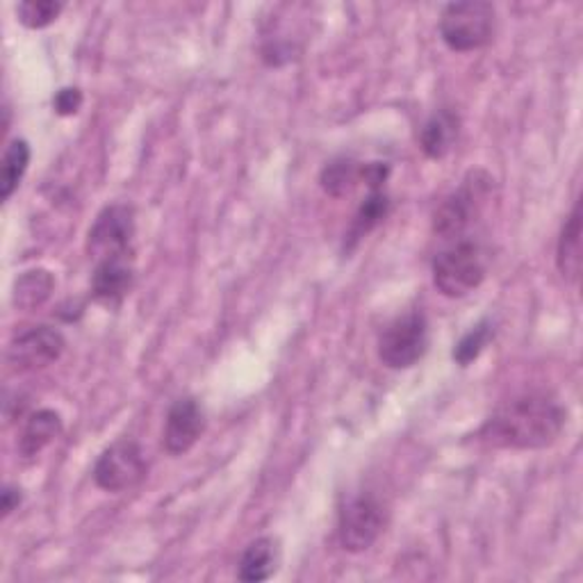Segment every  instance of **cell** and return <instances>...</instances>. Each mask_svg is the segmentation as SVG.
<instances>
[{
  "mask_svg": "<svg viewBox=\"0 0 583 583\" xmlns=\"http://www.w3.org/2000/svg\"><path fill=\"white\" fill-rule=\"evenodd\" d=\"M567 422L565 408L550 395L531 393L497 408L478 431V441L495 449H543L556 443Z\"/></svg>",
  "mask_w": 583,
  "mask_h": 583,
  "instance_id": "1",
  "label": "cell"
},
{
  "mask_svg": "<svg viewBox=\"0 0 583 583\" xmlns=\"http://www.w3.org/2000/svg\"><path fill=\"white\" fill-rule=\"evenodd\" d=\"M488 274V256L474 239L461 237L449 241L433 260V285L447 299H463L474 292Z\"/></svg>",
  "mask_w": 583,
  "mask_h": 583,
  "instance_id": "2",
  "label": "cell"
},
{
  "mask_svg": "<svg viewBox=\"0 0 583 583\" xmlns=\"http://www.w3.org/2000/svg\"><path fill=\"white\" fill-rule=\"evenodd\" d=\"M495 32V8L483 0L449 3L441 14V39L454 53H472L491 43Z\"/></svg>",
  "mask_w": 583,
  "mask_h": 583,
  "instance_id": "3",
  "label": "cell"
},
{
  "mask_svg": "<svg viewBox=\"0 0 583 583\" xmlns=\"http://www.w3.org/2000/svg\"><path fill=\"white\" fill-rule=\"evenodd\" d=\"M493 178L485 171H472L463 180V185L449 194V197L435 210L433 230L443 239H461L465 230L476 221L483 210L485 199L491 197Z\"/></svg>",
  "mask_w": 583,
  "mask_h": 583,
  "instance_id": "4",
  "label": "cell"
},
{
  "mask_svg": "<svg viewBox=\"0 0 583 583\" xmlns=\"http://www.w3.org/2000/svg\"><path fill=\"white\" fill-rule=\"evenodd\" d=\"M428 349V319L422 310H408L387 324L378 337V358L391 369L417 365Z\"/></svg>",
  "mask_w": 583,
  "mask_h": 583,
  "instance_id": "5",
  "label": "cell"
},
{
  "mask_svg": "<svg viewBox=\"0 0 583 583\" xmlns=\"http://www.w3.org/2000/svg\"><path fill=\"white\" fill-rule=\"evenodd\" d=\"M385 528V508L372 493H358L349 497L339 511L337 538L345 552L363 554L367 552Z\"/></svg>",
  "mask_w": 583,
  "mask_h": 583,
  "instance_id": "6",
  "label": "cell"
},
{
  "mask_svg": "<svg viewBox=\"0 0 583 583\" xmlns=\"http://www.w3.org/2000/svg\"><path fill=\"white\" fill-rule=\"evenodd\" d=\"M146 458L135 441H117L93 465V481L106 493H126L139 485L146 476Z\"/></svg>",
  "mask_w": 583,
  "mask_h": 583,
  "instance_id": "7",
  "label": "cell"
},
{
  "mask_svg": "<svg viewBox=\"0 0 583 583\" xmlns=\"http://www.w3.org/2000/svg\"><path fill=\"white\" fill-rule=\"evenodd\" d=\"M132 237H135L132 208L123 204L108 206L89 228V237H87L89 256L93 260L110 258V256H132Z\"/></svg>",
  "mask_w": 583,
  "mask_h": 583,
  "instance_id": "8",
  "label": "cell"
},
{
  "mask_svg": "<svg viewBox=\"0 0 583 583\" xmlns=\"http://www.w3.org/2000/svg\"><path fill=\"white\" fill-rule=\"evenodd\" d=\"M65 337L51 326H32L14 335L8 347V365L17 372H34L53 365L65 354Z\"/></svg>",
  "mask_w": 583,
  "mask_h": 583,
  "instance_id": "9",
  "label": "cell"
},
{
  "mask_svg": "<svg viewBox=\"0 0 583 583\" xmlns=\"http://www.w3.org/2000/svg\"><path fill=\"white\" fill-rule=\"evenodd\" d=\"M206 431V415L197 399L185 397L174 402L167 413L162 445L171 456L187 454Z\"/></svg>",
  "mask_w": 583,
  "mask_h": 583,
  "instance_id": "10",
  "label": "cell"
},
{
  "mask_svg": "<svg viewBox=\"0 0 583 583\" xmlns=\"http://www.w3.org/2000/svg\"><path fill=\"white\" fill-rule=\"evenodd\" d=\"M132 287V256H110L96 260L91 274V295L96 302L115 306Z\"/></svg>",
  "mask_w": 583,
  "mask_h": 583,
  "instance_id": "11",
  "label": "cell"
},
{
  "mask_svg": "<svg viewBox=\"0 0 583 583\" xmlns=\"http://www.w3.org/2000/svg\"><path fill=\"white\" fill-rule=\"evenodd\" d=\"M458 130H461V119L456 112L447 108L435 110L426 119L419 132V149L431 160H443L454 149V144L458 139Z\"/></svg>",
  "mask_w": 583,
  "mask_h": 583,
  "instance_id": "12",
  "label": "cell"
},
{
  "mask_svg": "<svg viewBox=\"0 0 583 583\" xmlns=\"http://www.w3.org/2000/svg\"><path fill=\"white\" fill-rule=\"evenodd\" d=\"M62 433V417L56 411H37L23 424L19 435V454L30 461L37 458L48 445H53Z\"/></svg>",
  "mask_w": 583,
  "mask_h": 583,
  "instance_id": "13",
  "label": "cell"
},
{
  "mask_svg": "<svg viewBox=\"0 0 583 583\" xmlns=\"http://www.w3.org/2000/svg\"><path fill=\"white\" fill-rule=\"evenodd\" d=\"M556 267L567 283H576L581 276V204L574 206L563 224L556 245Z\"/></svg>",
  "mask_w": 583,
  "mask_h": 583,
  "instance_id": "14",
  "label": "cell"
},
{
  "mask_svg": "<svg viewBox=\"0 0 583 583\" xmlns=\"http://www.w3.org/2000/svg\"><path fill=\"white\" fill-rule=\"evenodd\" d=\"M278 570V543L274 538H258L254 541L245 554L239 559L237 579L247 583L267 581Z\"/></svg>",
  "mask_w": 583,
  "mask_h": 583,
  "instance_id": "15",
  "label": "cell"
},
{
  "mask_svg": "<svg viewBox=\"0 0 583 583\" xmlns=\"http://www.w3.org/2000/svg\"><path fill=\"white\" fill-rule=\"evenodd\" d=\"M53 289H56V278L51 271L30 269L14 280L12 304L19 310H34L51 299Z\"/></svg>",
  "mask_w": 583,
  "mask_h": 583,
  "instance_id": "16",
  "label": "cell"
},
{
  "mask_svg": "<svg viewBox=\"0 0 583 583\" xmlns=\"http://www.w3.org/2000/svg\"><path fill=\"white\" fill-rule=\"evenodd\" d=\"M363 180V165L349 160V158H337L333 162H328L322 169L319 182L322 189L330 197L339 199V197H347V194L354 191V187Z\"/></svg>",
  "mask_w": 583,
  "mask_h": 583,
  "instance_id": "17",
  "label": "cell"
},
{
  "mask_svg": "<svg viewBox=\"0 0 583 583\" xmlns=\"http://www.w3.org/2000/svg\"><path fill=\"white\" fill-rule=\"evenodd\" d=\"M30 165V146L26 139H12L3 156V176H0V197L10 201L12 194L19 189Z\"/></svg>",
  "mask_w": 583,
  "mask_h": 583,
  "instance_id": "18",
  "label": "cell"
},
{
  "mask_svg": "<svg viewBox=\"0 0 583 583\" xmlns=\"http://www.w3.org/2000/svg\"><path fill=\"white\" fill-rule=\"evenodd\" d=\"M65 3L60 0H23L17 6V17L21 26L30 30H43L60 19Z\"/></svg>",
  "mask_w": 583,
  "mask_h": 583,
  "instance_id": "19",
  "label": "cell"
},
{
  "mask_svg": "<svg viewBox=\"0 0 583 583\" xmlns=\"http://www.w3.org/2000/svg\"><path fill=\"white\" fill-rule=\"evenodd\" d=\"M387 208H391V201L383 194V189H369V197L363 201V206L356 213L354 226H352V237L360 239L369 230H374L387 215Z\"/></svg>",
  "mask_w": 583,
  "mask_h": 583,
  "instance_id": "20",
  "label": "cell"
},
{
  "mask_svg": "<svg viewBox=\"0 0 583 583\" xmlns=\"http://www.w3.org/2000/svg\"><path fill=\"white\" fill-rule=\"evenodd\" d=\"M491 337H493V324L491 322H481L476 324L470 333H465L461 337V343L456 345L454 349V360L461 365V367H467L472 365L481 352L485 349V345L491 343Z\"/></svg>",
  "mask_w": 583,
  "mask_h": 583,
  "instance_id": "21",
  "label": "cell"
},
{
  "mask_svg": "<svg viewBox=\"0 0 583 583\" xmlns=\"http://www.w3.org/2000/svg\"><path fill=\"white\" fill-rule=\"evenodd\" d=\"M53 108L60 117H73L82 108V91L78 87H65L56 93Z\"/></svg>",
  "mask_w": 583,
  "mask_h": 583,
  "instance_id": "22",
  "label": "cell"
},
{
  "mask_svg": "<svg viewBox=\"0 0 583 583\" xmlns=\"http://www.w3.org/2000/svg\"><path fill=\"white\" fill-rule=\"evenodd\" d=\"M21 506V491L17 485H6L3 488V502H0V511H3V517L12 515Z\"/></svg>",
  "mask_w": 583,
  "mask_h": 583,
  "instance_id": "23",
  "label": "cell"
}]
</instances>
